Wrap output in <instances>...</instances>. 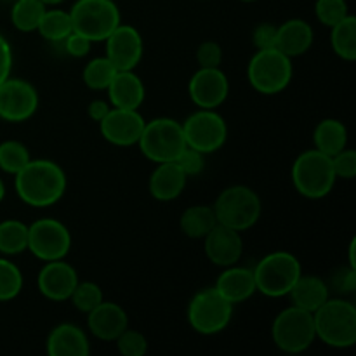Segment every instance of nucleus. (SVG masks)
I'll return each instance as SVG.
<instances>
[{
    "mask_svg": "<svg viewBox=\"0 0 356 356\" xmlns=\"http://www.w3.org/2000/svg\"><path fill=\"white\" fill-rule=\"evenodd\" d=\"M138 146L149 162H174L179 153L186 148L183 125L170 117L146 120Z\"/></svg>",
    "mask_w": 356,
    "mask_h": 356,
    "instance_id": "7",
    "label": "nucleus"
},
{
    "mask_svg": "<svg viewBox=\"0 0 356 356\" xmlns=\"http://www.w3.org/2000/svg\"><path fill=\"white\" fill-rule=\"evenodd\" d=\"M13 47H10L9 40L0 33V83L6 79H9L10 72H13Z\"/></svg>",
    "mask_w": 356,
    "mask_h": 356,
    "instance_id": "44",
    "label": "nucleus"
},
{
    "mask_svg": "<svg viewBox=\"0 0 356 356\" xmlns=\"http://www.w3.org/2000/svg\"><path fill=\"white\" fill-rule=\"evenodd\" d=\"M232 302L226 301L214 287L198 291L188 305L186 318L191 329L200 336H216L228 329L233 318Z\"/></svg>",
    "mask_w": 356,
    "mask_h": 356,
    "instance_id": "10",
    "label": "nucleus"
},
{
    "mask_svg": "<svg viewBox=\"0 0 356 356\" xmlns=\"http://www.w3.org/2000/svg\"><path fill=\"white\" fill-rule=\"evenodd\" d=\"M129 327V315L120 305L104 299L92 312L87 313V330L96 339L115 343L118 336Z\"/></svg>",
    "mask_w": 356,
    "mask_h": 356,
    "instance_id": "19",
    "label": "nucleus"
},
{
    "mask_svg": "<svg viewBox=\"0 0 356 356\" xmlns=\"http://www.w3.org/2000/svg\"><path fill=\"white\" fill-rule=\"evenodd\" d=\"M240 2H247V3H249V2H257V0H240Z\"/></svg>",
    "mask_w": 356,
    "mask_h": 356,
    "instance_id": "49",
    "label": "nucleus"
},
{
    "mask_svg": "<svg viewBox=\"0 0 356 356\" xmlns=\"http://www.w3.org/2000/svg\"><path fill=\"white\" fill-rule=\"evenodd\" d=\"M49 356H89L90 341L82 327L75 323H59L49 332L45 341Z\"/></svg>",
    "mask_w": 356,
    "mask_h": 356,
    "instance_id": "21",
    "label": "nucleus"
},
{
    "mask_svg": "<svg viewBox=\"0 0 356 356\" xmlns=\"http://www.w3.org/2000/svg\"><path fill=\"white\" fill-rule=\"evenodd\" d=\"M115 344H117L118 353L122 356H145L148 351V339H146L145 334L131 329V327H127L115 339Z\"/></svg>",
    "mask_w": 356,
    "mask_h": 356,
    "instance_id": "37",
    "label": "nucleus"
},
{
    "mask_svg": "<svg viewBox=\"0 0 356 356\" xmlns=\"http://www.w3.org/2000/svg\"><path fill=\"white\" fill-rule=\"evenodd\" d=\"M218 225L212 205H191L184 209L179 218V228L191 240H204V236Z\"/></svg>",
    "mask_w": 356,
    "mask_h": 356,
    "instance_id": "27",
    "label": "nucleus"
},
{
    "mask_svg": "<svg viewBox=\"0 0 356 356\" xmlns=\"http://www.w3.org/2000/svg\"><path fill=\"white\" fill-rule=\"evenodd\" d=\"M37 87L24 79H9L0 83V118L9 124H23L38 110Z\"/></svg>",
    "mask_w": 356,
    "mask_h": 356,
    "instance_id": "13",
    "label": "nucleus"
},
{
    "mask_svg": "<svg viewBox=\"0 0 356 356\" xmlns=\"http://www.w3.org/2000/svg\"><path fill=\"white\" fill-rule=\"evenodd\" d=\"M186 146L198 149L204 155L219 152L228 139V124L218 110H200L191 113L183 122Z\"/></svg>",
    "mask_w": 356,
    "mask_h": 356,
    "instance_id": "12",
    "label": "nucleus"
},
{
    "mask_svg": "<svg viewBox=\"0 0 356 356\" xmlns=\"http://www.w3.org/2000/svg\"><path fill=\"white\" fill-rule=\"evenodd\" d=\"M214 289L233 306L249 301L257 292L252 268H243L238 264L222 268Z\"/></svg>",
    "mask_w": 356,
    "mask_h": 356,
    "instance_id": "23",
    "label": "nucleus"
},
{
    "mask_svg": "<svg viewBox=\"0 0 356 356\" xmlns=\"http://www.w3.org/2000/svg\"><path fill=\"white\" fill-rule=\"evenodd\" d=\"M3 198H6V184H3L2 177H0V204H2Z\"/></svg>",
    "mask_w": 356,
    "mask_h": 356,
    "instance_id": "48",
    "label": "nucleus"
},
{
    "mask_svg": "<svg viewBox=\"0 0 356 356\" xmlns=\"http://www.w3.org/2000/svg\"><path fill=\"white\" fill-rule=\"evenodd\" d=\"M42 2H44L47 7H56V6H61V3L66 2V0H42Z\"/></svg>",
    "mask_w": 356,
    "mask_h": 356,
    "instance_id": "47",
    "label": "nucleus"
},
{
    "mask_svg": "<svg viewBox=\"0 0 356 356\" xmlns=\"http://www.w3.org/2000/svg\"><path fill=\"white\" fill-rule=\"evenodd\" d=\"M205 156H207V155L200 153L198 149L186 146V148H184L183 152L179 153V156H177L174 162L179 165V169L183 170V172L188 176V179H190V177L200 176V174L204 172Z\"/></svg>",
    "mask_w": 356,
    "mask_h": 356,
    "instance_id": "38",
    "label": "nucleus"
},
{
    "mask_svg": "<svg viewBox=\"0 0 356 356\" xmlns=\"http://www.w3.org/2000/svg\"><path fill=\"white\" fill-rule=\"evenodd\" d=\"M198 68H219L222 63V47L214 40L202 42L197 47Z\"/></svg>",
    "mask_w": 356,
    "mask_h": 356,
    "instance_id": "40",
    "label": "nucleus"
},
{
    "mask_svg": "<svg viewBox=\"0 0 356 356\" xmlns=\"http://www.w3.org/2000/svg\"><path fill=\"white\" fill-rule=\"evenodd\" d=\"M204 252L207 259L221 270L238 264L243 256L242 232H236L218 222L204 236Z\"/></svg>",
    "mask_w": 356,
    "mask_h": 356,
    "instance_id": "18",
    "label": "nucleus"
},
{
    "mask_svg": "<svg viewBox=\"0 0 356 356\" xmlns=\"http://www.w3.org/2000/svg\"><path fill=\"white\" fill-rule=\"evenodd\" d=\"M31 160L26 145L16 139H7L0 143V170L9 176H16Z\"/></svg>",
    "mask_w": 356,
    "mask_h": 356,
    "instance_id": "34",
    "label": "nucleus"
},
{
    "mask_svg": "<svg viewBox=\"0 0 356 356\" xmlns=\"http://www.w3.org/2000/svg\"><path fill=\"white\" fill-rule=\"evenodd\" d=\"M68 226L54 218H42L28 225V250L42 263L66 259L72 250Z\"/></svg>",
    "mask_w": 356,
    "mask_h": 356,
    "instance_id": "11",
    "label": "nucleus"
},
{
    "mask_svg": "<svg viewBox=\"0 0 356 356\" xmlns=\"http://www.w3.org/2000/svg\"><path fill=\"white\" fill-rule=\"evenodd\" d=\"M73 31L89 38L92 44L104 42L122 23L120 9L115 0H76L70 9Z\"/></svg>",
    "mask_w": 356,
    "mask_h": 356,
    "instance_id": "9",
    "label": "nucleus"
},
{
    "mask_svg": "<svg viewBox=\"0 0 356 356\" xmlns=\"http://www.w3.org/2000/svg\"><path fill=\"white\" fill-rule=\"evenodd\" d=\"M256 291L266 298H285L302 273L301 261L287 250H275L261 257L252 268Z\"/></svg>",
    "mask_w": 356,
    "mask_h": 356,
    "instance_id": "5",
    "label": "nucleus"
},
{
    "mask_svg": "<svg viewBox=\"0 0 356 356\" xmlns=\"http://www.w3.org/2000/svg\"><path fill=\"white\" fill-rule=\"evenodd\" d=\"M108 103L113 108L139 110L146 99V87L136 70H118L106 89Z\"/></svg>",
    "mask_w": 356,
    "mask_h": 356,
    "instance_id": "20",
    "label": "nucleus"
},
{
    "mask_svg": "<svg viewBox=\"0 0 356 356\" xmlns=\"http://www.w3.org/2000/svg\"><path fill=\"white\" fill-rule=\"evenodd\" d=\"M106 58L117 70H136L145 54V42L138 28L120 23L104 40Z\"/></svg>",
    "mask_w": 356,
    "mask_h": 356,
    "instance_id": "16",
    "label": "nucleus"
},
{
    "mask_svg": "<svg viewBox=\"0 0 356 356\" xmlns=\"http://www.w3.org/2000/svg\"><path fill=\"white\" fill-rule=\"evenodd\" d=\"M117 72L118 70L106 56H99L83 66L82 80L90 90H106Z\"/></svg>",
    "mask_w": 356,
    "mask_h": 356,
    "instance_id": "32",
    "label": "nucleus"
},
{
    "mask_svg": "<svg viewBox=\"0 0 356 356\" xmlns=\"http://www.w3.org/2000/svg\"><path fill=\"white\" fill-rule=\"evenodd\" d=\"M45 9L47 6L42 0H14L10 7V23L21 33L37 31Z\"/></svg>",
    "mask_w": 356,
    "mask_h": 356,
    "instance_id": "30",
    "label": "nucleus"
},
{
    "mask_svg": "<svg viewBox=\"0 0 356 356\" xmlns=\"http://www.w3.org/2000/svg\"><path fill=\"white\" fill-rule=\"evenodd\" d=\"M315 42V31L308 21L301 17H292L277 26L275 49L291 59L305 56Z\"/></svg>",
    "mask_w": 356,
    "mask_h": 356,
    "instance_id": "22",
    "label": "nucleus"
},
{
    "mask_svg": "<svg viewBox=\"0 0 356 356\" xmlns=\"http://www.w3.org/2000/svg\"><path fill=\"white\" fill-rule=\"evenodd\" d=\"M111 110V104L108 103V99H92L87 106V115L92 122L99 124L104 117H106L108 111Z\"/></svg>",
    "mask_w": 356,
    "mask_h": 356,
    "instance_id": "45",
    "label": "nucleus"
},
{
    "mask_svg": "<svg viewBox=\"0 0 356 356\" xmlns=\"http://www.w3.org/2000/svg\"><path fill=\"white\" fill-rule=\"evenodd\" d=\"M68 177L58 162L31 159L14 176V190L19 200L33 209H47L58 204L66 193Z\"/></svg>",
    "mask_w": 356,
    "mask_h": 356,
    "instance_id": "1",
    "label": "nucleus"
},
{
    "mask_svg": "<svg viewBox=\"0 0 356 356\" xmlns=\"http://www.w3.org/2000/svg\"><path fill=\"white\" fill-rule=\"evenodd\" d=\"M330 45L337 58L343 61H355L356 59V17L348 14L343 21L330 28Z\"/></svg>",
    "mask_w": 356,
    "mask_h": 356,
    "instance_id": "29",
    "label": "nucleus"
},
{
    "mask_svg": "<svg viewBox=\"0 0 356 356\" xmlns=\"http://www.w3.org/2000/svg\"><path fill=\"white\" fill-rule=\"evenodd\" d=\"M145 124L146 120L139 113V110L111 106L106 117L97 125H99V132L104 141L118 148H131V146H138Z\"/></svg>",
    "mask_w": 356,
    "mask_h": 356,
    "instance_id": "15",
    "label": "nucleus"
},
{
    "mask_svg": "<svg viewBox=\"0 0 356 356\" xmlns=\"http://www.w3.org/2000/svg\"><path fill=\"white\" fill-rule=\"evenodd\" d=\"M10 2H14V0H10Z\"/></svg>",
    "mask_w": 356,
    "mask_h": 356,
    "instance_id": "50",
    "label": "nucleus"
},
{
    "mask_svg": "<svg viewBox=\"0 0 356 356\" xmlns=\"http://www.w3.org/2000/svg\"><path fill=\"white\" fill-rule=\"evenodd\" d=\"M332 167L337 179L351 181L356 177V152L351 148H344L343 152L332 156Z\"/></svg>",
    "mask_w": 356,
    "mask_h": 356,
    "instance_id": "39",
    "label": "nucleus"
},
{
    "mask_svg": "<svg viewBox=\"0 0 356 356\" xmlns=\"http://www.w3.org/2000/svg\"><path fill=\"white\" fill-rule=\"evenodd\" d=\"M68 301L72 302L73 308H75L76 312L87 315V313L92 312L97 305H101V302L104 301L103 289H101L96 282L79 280V284H76V287L73 289Z\"/></svg>",
    "mask_w": 356,
    "mask_h": 356,
    "instance_id": "35",
    "label": "nucleus"
},
{
    "mask_svg": "<svg viewBox=\"0 0 356 356\" xmlns=\"http://www.w3.org/2000/svg\"><path fill=\"white\" fill-rule=\"evenodd\" d=\"M61 45L63 49H65L66 54L72 56V58L80 59V58H86V56L89 54L90 47H92V42H90L89 38L83 37V35L76 33V31H72V33L61 42Z\"/></svg>",
    "mask_w": 356,
    "mask_h": 356,
    "instance_id": "41",
    "label": "nucleus"
},
{
    "mask_svg": "<svg viewBox=\"0 0 356 356\" xmlns=\"http://www.w3.org/2000/svg\"><path fill=\"white\" fill-rule=\"evenodd\" d=\"M313 145L318 152L334 156L348 146V127L337 118H323L313 131Z\"/></svg>",
    "mask_w": 356,
    "mask_h": 356,
    "instance_id": "26",
    "label": "nucleus"
},
{
    "mask_svg": "<svg viewBox=\"0 0 356 356\" xmlns=\"http://www.w3.org/2000/svg\"><path fill=\"white\" fill-rule=\"evenodd\" d=\"M316 341L336 350L356 344V306L343 298H329L315 313Z\"/></svg>",
    "mask_w": 356,
    "mask_h": 356,
    "instance_id": "2",
    "label": "nucleus"
},
{
    "mask_svg": "<svg viewBox=\"0 0 356 356\" xmlns=\"http://www.w3.org/2000/svg\"><path fill=\"white\" fill-rule=\"evenodd\" d=\"M79 284V271L65 259L44 263L37 275L38 292L52 302L68 301Z\"/></svg>",
    "mask_w": 356,
    "mask_h": 356,
    "instance_id": "17",
    "label": "nucleus"
},
{
    "mask_svg": "<svg viewBox=\"0 0 356 356\" xmlns=\"http://www.w3.org/2000/svg\"><path fill=\"white\" fill-rule=\"evenodd\" d=\"M155 165L148 181L149 195L159 202H172L179 198L186 188V174L176 162H162Z\"/></svg>",
    "mask_w": 356,
    "mask_h": 356,
    "instance_id": "24",
    "label": "nucleus"
},
{
    "mask_svg": "<svg viewBox=\"0 0 356 356\" xmlns=\"http://www.w3.org/2000/svg\"><path fill=\"white\" fill-rule=\"evenodd\" d=\"M188 96L200 110H218L229 96V80L219 68H198L188 82Z\"/></svg>",
    "mask_w": 356,
    "mask_h": 356,
    "instance_id": "14",
    "label": "nucleus"
},
{
    "mask_svg": "<svg viewBox=\"0 0 356 356\" xmlns=\"http://www.w3.org/2000/svg\"><path fill=\"white\" fill-rule=\"evenodd\" d=\"M329 287H334V291L339 294H353L356 291V270L350 266L341 268L337 273H334Z\"/></svg>",
    "mask_w": 356,
    "mask_h": 356,
    "instance_id": "43",
    "label": "nucleus"
},
{
    "mask_svg": "<svg viewBox=\"0 0 356 356\" xmlns=\"http://www.w3.org/2000/svg\"><path fill=\"white\" fill-rule=\"evenodd\" d=\"M72 31L73 24L72 17H70V10L58 9V6L45 9L37 28V33L44 40L51 42V44H61Z\"/></svg>",
    "mask_w": 356,
    "mask_h": 356,
    "instance_id": "28",
    "label": "nucleus"
},
{
    "mask_svg": "<svg viewBox=\"0 0 356 356\" xmlns=\"http://www.w3.org/2000/svg\"><path fill=\"white\" fill-rule=\"evenodd\" d=\"M348 14H350V7L346 0H316L315 2L316 19L327 28H332Z\"/></svg>",
    "mask_w": 356,
    "mask_h": 356,
    "instance_id": "36",
    "label": "nucleus"
},
{
    "mask_svg": "<svg viewBox=\"0 0 356 356\" xmlns=\"http://www.w3.org/2000/svg\"><path fill=\"white\" fill-rule=\"evenodd\" d=\"M275 38H277V24L261 23L254 28L252 44H254V47H256V51H263V49H273Z\"/></svg>",
    "mask_w": 356,
    "mask_h": 356,
    "instance_id": "42",
    "label": "nucleus"
},
{
    "mask_svg": "<svg viewBox=\"0 0 356 356\" xmlns=\"http://www.w3.org/2000/svg\"><path fill=\"white\" fill-rule=\"evenodd\" d=\"M292 184L301 197L309 200L325 198L336 186V172L332 156L318 152L316 148L306 149L292 163Z\"/></svg>",
    "mask_w": 356,
    "mask_h": 356,
    "instance_id": "3",
    "label": "nucleus"
},
{
    "mask_svg": "<svg viewBox=\"0 0 356 356\" xmlns=\"http://www.w3.org/2000/svg\"><path fill=\"white\" fill-rule=\"evenodd\" d=\"M212 207L219 225L242 233L254 228L263 216V202L259 195L245 184H233L225 188L218 195Z\"/></svg>",
    "mask_w": 356,
    "mask_h": 356,
    "instance_id": "4",
    "label": "nucleus"
},
{
    "mask_svg": "<svg viewBox=\"0 0 356 356\" xmlns=\"http://www.w3.org/2000/svg\"><path fill=\"white\" fill-rule=\"evenodd\" d=\"M292 76V59L275 47L256 51L247 65V79L250 87L263 96H277L284 92L291 86Z\"/></svg>",
    "mask_w": 356,
    "mask_h": 356,
    "instance_id": "6",
    "label": "nucleus"
},
{
    "mask_svg": "<svg viewBox=\"0 0 356 356\" xmlns=\"http://www.w3.org/2000/svg\"><path fill=\"white\" fill-rule=\"evenodd\" d=\"M287 296L291 298L292 306L315 313L330 298V287L323 278L301 273Z\"/></svg>",
    "mask_w": 356,
    "mask_h": 356,
    "instance_id": "25",
    "label": "nucleus"
},
{
    "mask_svg": "<svg viewBox=\"0 0 356 356\" xmlns=\"http://www.w3.org/2000/svg\"><path fill=\"white\" fill-rule=\"evenodd\" d=\"M271 339L284 353H305L316 341L313 313L292 305L282 309L271 323Z\"/></svg>",
    "mask_w": 356,
    "mask_h": 356,
    "instance_id": "8",
    "label": "nucleus"
},
{
    "mask_svg": "<svg viewBox=\"0 0 356 356\" xmlns=\"http://www.w3.org/2000/svg\"><path fill=\"white\" fill-rule=\"evenodd\" d=\"M28 250V225L19 219L0 222V256H19Z\"/></svg>",
    "mask_w": 356,
    "mask_h": 356,
    "instance_id": "31",
    "label": "nucleus"
},
{
    "mask_svg": "<svg viewBox=\"0 0 356 356\" xmlns=\"http://www.w3.org/2000/svg\"><path fill=\"white\" fill-rule=\"evenodd\" d=\"M355 249H356V238L350 242V250H348V266L356 270V259H355Z\"/></svg>",
    "mask_w": 356,
    "mask_h": 356,
    "instance_id": "46",
    "label": "nucleus"
},
{
    "mask_svg": "<svg viewBox=\"0 0 356 356\" xmlns=\"http://www.w3.org/2000/svg\"><path fill=\"white\" fill-rule=\"evenodd\" d=\"M24 278L14 261L0 256V302L14 301L23 292Z\"/></svg>",
    "mask_w": 356,
    "mask_h": 356,
    "instance_id": "33",
    "label": "nucleus"
}]
</instances>
